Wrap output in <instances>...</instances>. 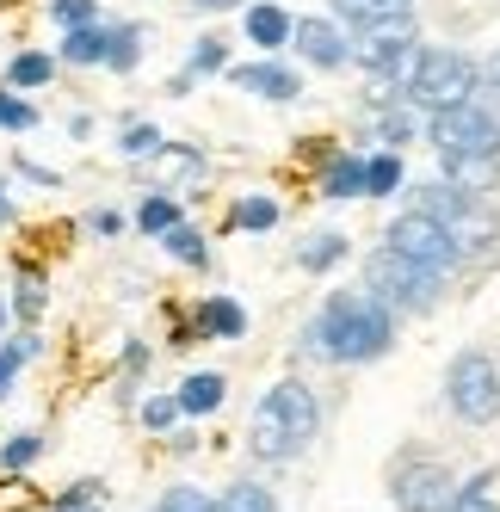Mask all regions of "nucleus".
Instances as JSON below:
<instances>
[{"label":"nucleus","mask_w":500,"mask_h":512,"mask_svg":"<svg viewBox=\"0 0 500 512\" xmlns=\"http://www.w3.org/2000/svg\"><path fill=\"white\" fill-rule=\"evenodd\" d=\"M136 56H142V31H136V25L105 31V62H112L118 75H130V68H136Z\"/></svg>","instance_id":"6ab92c4d"},{"label":"nucleus","mask_w":500,"mask_h":512,"mask_svg":"<svg viewBox=\"0 0 500 512\" xmlns=\"http://www.w3.org/2000/svg\"><path fill=\"white\" fill-rule=\"evenodd\" d=\"M229 81L247 87V93H260V99H278V105L303 93V81L291 75V68H278V62H241V68H229Z\"/></svg>","instance_id":"f8f14e48"},{"label":"nucleus","mask_w":500,"mask_h":512,"mask_svg":"<svg viewBox=\"0 0 500 512\" xmlns=\"http://www.w3.org/2000/svg\"><path fill=\"white\" fill-rule=\"evenodd\" d=\"M13 309H19L25 321H38V309H44V278H38V272H19V297H13Z\"/></svg>","instance_id":"c85d7f7f"},{"label":"nucleus","mask_w":500,"mask_h":512,"mask_svg":"<svg viewBox=\"0 0 500 512\" xmlns=\"http://www.w3.org/2000/svg\"><path fill=\"white\" fill-rule=\"evenodd\" d=\"M44 445H38V438H7V451H0V463H7V469H25L31 457H38Z\"/></svg>","instance_id":"c9c22d12"},{"label":"nucleus","mask_w":500,"mask_h":512,"mask_svg":"<svg viewBox=\"0 0 500 512\" xmlns=\"http://www.w3.org/2000/svg\"><path fill=\"white\" fill-rule=\"evenodd\" d=\"M334 13L352 19V25H371V19H396V13H408V0H334Z\"/></svg>","instance_id":"412c9836"},{"label":"nucleus","mask_w":500,"mask_h":512,"mask_svg":"<svg viewBox=\"0 0 500 512\" xmlns=\"http://www.w3.org/2000/svg\"><path fill=\"white\" fill-rule=\"evenodd\" d=\"M247 44L254 50H278V44H291V31H297V19L278 7V0H247Z\"/></svg>","instance_id":"ddd939ff"},{"label":"nucleus","mask_w":500,"mask_h":512,"mask_svg":"<svg viewBox=\"0 0 500 512\" xmlns=\"http://www.w3.org/2000/svg\"><path fill=\"white\" fill-rule=\"evenodd\" d=\"M321 414H315V395L303 383H278L260 408H254V426H247V451H254L260 463H284L297 457L309 438H315Z\"/></svg>","instance_id":"f257e3e1"},{"label":"nucleus","mask_w":500,"mask_h":512,"mask_svg":"<svg viewBox=\"0 0 500 512\" xmlns=\"http://www.w3.org/2000/svg\"><path fill=\"white\" fill-rule=\"evenodd\" d=\"M62 62H75V68L105 62V31H99V25H68V38H62Z\"/></svg>","instance_id":"f3484780"},{"label":"nucleus","mask_w":500,"mask_h":512,"mask_svg":"<svg viewBox=\"0 0 500 512\" xmlns=\"http://www.w3.org/2000/svg\"><path fill=\"white\" fill-rule=\"evenodd\" d=\"M426 142L439 155H500V118H488L482 105H451V112L426 118Z\"/></svg>","instance_id":"39448f33"},{"label":"nucleus","mask_w":500,"mask_h":512,"mask_svg":"<svg viewBox=\"0 0 500 512\" xmlns=\"http://www.w3.org/2000/svg\"><path fill=\"white\" fill-rule=\"evenodd\" d=\"M217 512H278V500H272L260 482H235V488L217 500Z\"/></svg>","instance_id":"4be33fe9"},{"label":"nucleus","mask_w":500,"mask_h":512,"mask_svg":"<svg viewBox=\"0 0 500 512\" xmlns=\"http://www.w3.org/2000/svg\"><path fill=\"white\" fill-rule=\"evenodd\" d=\"M0 327H7V303H0Z\"/></svg>","instance_id":"c03bdc74"},{"label":"nucleus","mask_w":500,"mask_h":512,"mask_svg":"<svg viewBox=\"0 0 500 512\" xmlns=\"http://www.w3.org/2000/svg\"><path fill=\"white\" fill-rule=\"evenodd\" d=\"M0 216H7V198H0Z\"/></svg>","instance_id":"a18cd8bd"},{"label":"nucleus","mask_w":500,"mask_h":512,"mask_svg":"<svg viewBox=\"0 0 500 512\" xmlns=\"http://www.w3.org/2000/svg\"><path fill=\"white\" fill-rule=\"evenodd\" d=\"M494 161L500 155H445V173H451L457 192H482L488 179H494Z\"/></svg>","instance_id":"2eb2a0df"},{"label":"nucleus","mask_w":500,"mask_h":512,"mask_svg":"<svg viewBox=\"0 0 500 512\" xmlns=\"http://www.w3.org/2000/svg\"><path fill=\"white\" fill-rule=\"evenodd\" d=\"M414 210L439 216L457 253H482V247H494V235H500L494 210H482V204H476V192H457V186H426V192L414 198Z\"/></svg>","instance_id":"20e7f679"},{"label":"nucleus","mask_w":500,"mask_h":512,"mask_svg":"<svg viewBox=\"0 0 500 512\" xmlns=\"http://www.w3.org/2000/svg\"><path fill=\"white\" fill-rule=\"evenodd\" d=\"M408 44H420V31H414V19H408V13H396V19H371V25L352 31V56H359L371 75H383V68L396 62Z\"/></svg>","instance_id":"9d476101"},{"label":"nucleus","mask_w":500,"mask_h":512,"mask_svg":"<svg viewBox=\"0 0 500 512\" xmlns=\"http://www.w3.org/2000/svg\"><path fill=\"white\" fill-rule=\"evenodd\" d=\"M136 223L149 229V235H167L173 223H180V210H173V198H149V204L136 210Z\"/></svg>","instance_id":"cd10ccee"},{"label":"nucleus","mask_w":500,"mask_h":512,"mask_svg":"<svg viewBox=\"0 0 500 512\" xmlns=\"http://www.w3.org/2000/svg\"><path fill=\"white\" fill-rule=\"evenodd\" d=\"M50 75H56V62L38 56V50H25V56H13V68H7V87H44Z\"/></svg>","instance_id":"5701e85b"},{"label":"nucleus","mask_w":500,"mask_h":512,"mask_svg":"<svg viewBox=\"0 0 500 512\" xmlns=\"http://www.w3.org/2000/svg\"><path fill=\"white\" fill-rule=\"evenodd\" d=\"M161 241H167V253H173V260H186V266H204V260H210V253H204V241H198V229H192V223H173V229H167Z\"/></svg>","instance_id":"a878e982"},{"label":"nucleus","mask_w":500,"mask_h":512,"mask_svg":"<svg viewBox=\"0 0 500 512\" xmlns=\"http://www.w3.org/2000/svg\"><path fill=\"white\" fill-rule=\"evenodd\" d=\"M451 469L445 463H396V475H389V500H396L402 512H445L451 506Z\"/></svg>","instance_id":"1a4fd4ad"},{"label":"nucleus","mask_w":500,"mask_h":512,"mask_svg":"<svg viewBox=\"0 0 500 512\" xmlns=\"http://www.w3.org/2000/svg\"><path fill=\"white\" fill-rule=\"evenodd\" d=\"M445 512H500V506H494L488 482H476V488H463V494H451V506H445Z\"/></svg>","instance_id":"2f4dec72"},{"label":"nucleus","mask_w":500,"mask_h":512,"mask_svg":"<svg viewBox=\"0 0 500 512\" xmlns=\"http://www.w3.org/2000/svg\"><path fill=\"white\" fill-rule=\"evenodd\" d=\"M56 512H99V506H56Z\"/></svg>","instance_id":"37998d69"},{"label":"nucleus","mask_w":500,"mask_h":512,"mask_svg":"<svg viewBox=\"0 0 500 512\" xmlns=\"http://www.w3.org/2000/svg\"><path fill=\"white\" fill-rule=\"evenodd\" d=\"M297 260L309 266V272H321V266H340L346 260V235H315V241H303V253H297Z\"/></svg>","instance_id":"b1692460"},{"label":"nucleus","mask_w":500,"mask_h":512,"mask_svg":"<svg viewBox=\"0 0 500 512\" xmlns=\"http://www.w3.org/2000/svg\"><path fill=\"white\" fill-rule=\"evenodd\" d=\"M62 25H93V0H56V7H50Z\"/></svg>","instance_id":"e433bc0d"},{"label":"nucleus","mask_w":500,"mask_h":512,"mask_svg":"<svg viewBox=\"0 0 500 512\" xmlns=\"http://www.w3.org/2000/svg\"><path fill=\"white\" fill-rule=\"evenodd\" d=\"M229 223H235V229H272V223H278V204H272V198H241Z\"/></svg>","instance_id":"bb28decb"},{"label":"nucleus","mask_w":500,"mask_h":512,"mask_svg":"<svg viewBox=\"0 0 500 512\" xmlns=\"http://www.w3.org/2000/svg\"><path fill=\"white\" fill-rule=\"evenodd\" d=\"M396 186H402V161H396V155L365 161V192H371V198H389Z\"/></svg>","instance_id":"393cba45"},{"label":"nucleus","mask_w":500,"mask_h":512,"mask_svg":"<svg viewBox=\"0 0 500 512\" xmlns=\"http://www.w3.org/2000/svg\"><path fill=\"white\" fill-rule=\"evenodd\" d=\"M445 395H451L457 420L488 426V420L500 414V371H494V358H488V352H463V358L451 364V377H445Z\"/></svg>","instance_id":"423d86ee"},{"label":"nucleus","mask_w":500,"mask_h":512,"mask_svg":"<svg viewBox=\"0 0 500 512\" xmlns=\"http://www.w3.org/2000/svg\"><path fill=\"white\" fill-rule=\"evenodd\" d=\"M198 13H229V7H247V0H192Z\"/></svg>","instance_id":"a19ab883"},{"label":"nucleus","mask_w":500,"mask_h":512,"mask_svg":"<svg viewBox=\"0 0 500 512\" xmlns=\"http://www.w3.org/2000/svg\"><path fill=\"white\" fill-rule=\"evenodd\" d=\"M217 401H223V377L217 371H198V377L180 383V414H210Z\"/></svg>","instance_id":"a211bd4d"},{"label":"nucleus","mask_w":500,"mask_h":512,"mask_svg":"<svg viewBox=\"0 0 500 512\" xmlns=\"http://www.w3.org/2000/svg\"><path fill=\"white\" fill-rule=\"evenodd\" d=\"M198 327H204V334H217V340H241L247 315H241V303H229V297H210V303L198 309Z\"/></svg>","instance_id":"dca6fc26"},{"label":"nucleus","mask_w":500,"mask_h":512,"mask_svg":"<svg viewBox=\"0 0 500 512\" xmlns=\"http://www.w3.org/2000/svg\"><path fill=\"white\" fill-rule=\"evenodd\" d=\"M383 136H389V142H408V136H414V124H408V118H396V112H389V118H383Z\"/></svg>","instance_id":"58836bf2"},{"label":"nucleus","mask_w":500,"mask_h":512,"mask_svg":"<svg viewBox=\"0 0 500 512\" xmlns=\"http://www.w3.org/2000/svg\"><path fill=\"white\" fill-rule=\"evenodd\" d=\"M291 44H297L315 68H340V62H352V38H346L340 25H328V19H297Z\"/></svg>","instance_id":"9b49d317"},{"label":"nucleus","mask_w":500,"mask_h":512,"mask_svg":"<svg viewBox=\"0 0 500 512\" xmlns=\"http://www.w3.org/2000/svg\"><path fill=\"white\" fill-rule=\"evenodd\" d=\"M476 99V62L457 56V50H420V68L408 81V105H420L426 118L451 112V105H470Z\"/></svg>","instance_id":"7ed1b4c3"},{"label":"nucleus","mask_w":500,"mask_h":512,"mask_svg":"<svg viewBox=\"0 0 500 512\" xmlns=\"http://www.w3.org/2000/svg\"><path fill=\"white\" fill-rule=\"evenodd\" d=\"M173 420H180V395H155L149 408H142V426H155V432L173 426Z\"/></svg>","instance_id":"473e14b6"},{"label":"nucleus","mask_w":500,"mask_h":512,"mask_svg":"<svg viewBox=\"0 0 500 512\" xmlns=\"http://www.w3.org/2000/svg\"><path fill=\"white\" fill-rule=\"evenodd\" d=\"M38 124V112H31L25 99H13V93H0V130H31Z\"/></svg>","instance_id":"7c9ffc66"},{"label":"nucleus","mask_w":500,"mask_h":512,"mask_svg":"<svg viewBox=\"0 0 500 512\" xmlns=\"http://www.w3.org/2000/svg\"><path fill=\"white\" fill-rule=\"evenodd\" d=\"M383 247L402 253V260H414V266H426V272H445V266L457 260L445 223H439V216H426V210H402L396 223H389V241H383Z\"/></svg>","instance_id":"6e6552de"},{"label":"nucleus","mask_w":500,"mask_h":512,"mask_svg":"<svg viewBox=\"0 0 500 512\" xmlns=\"http://www.w3.org/2000/svg\"><path fill=\"white\" fill-rule=\"evenodd\" d=\"M19 364H25V346H0V395H7V383H13Z\"/></svg>","instance_id":"4c0bfd02"},{"label":"nucleus","mask_w":500,"mask_h":512,"mask_svg":"<svg viewBox=\"0 0 500 512\" xmlns=\"http://www.w3.org/2000/svg\"><path fill=\"white\" fill-rule=\"evenodd\" d=\"M155 512H217V506H210V500H204L198 488H173V494H167V500H161Z\"/></svg>","instance_id":"72a5a7b5"},{"label":"nucleus","mask_w":500,"mask_h":512,"mask_svg":"<svg viewBox=\"0 0 500 512\" xmlns=\"http://www.w3.org/2000/svg\"><path fill=\"white\" fill-rule=\"evenodd\" d=\"M482 81H488V87H494V93H500V50H494V56H488V68H482Z\"/></svg>","instance_id":"79ce46f5"},{"label":"nucleus","mask_w":500,"mask_h":512,"mask_svg":"<svg viewBox=\"0 0 500 512\" xmlns=\"http://www.w3.org/2000/svg\"><path fill=\"white\" fill-rule=\"evenodd\" d=\"M93 494H99V488L81 482V488H68V494H62V506H93Z\"/></svg>","instance_id":"ea45409f"},{"label":"nucleus","mask_w":500,"mask_h":512,"mask_svg":"<svg viewBox=\"0 0 500 512\" xmlns=\"http://www.w3.org/2000/svg\"><path fill=\"white\" fill-rule=\"evenodd\" d=\"M229 56H223V38H204L198 50H192V75H217Z\"/></svg>","instance_id":"f704fd0d"},{"label":"nucleus","mask_w":500,"mask_h":512,"mask_svg":"<svg viewBox=\"0 0 500 512\" xmlns=\"http://www.w3.org/2000/svg\"><path fill=\"white\" fill-rule=\"evenodd\" d=\"M118 149H124V155H155V149H161V130H155V124H130V130L118 136Z\"/></svg>","instance_id":"c756f323"},{"label":"nucleus","mask_w":500,"mask_h":512,"mask_svg":"<svg viewBox=\"0 0 500 512\" xmlns=\"http://www.w3.org/2000/svg\"><path fill=\"white\" fill-rule=\"evenodd\" d=\"M198 179H204V155L198 149H173V142L155 149V186H198Z\"/></svg>","instance_id":"4468645a"},{"label":"nucleus","mask_w":500,"mask_h":512,"mask_svg":"<svg viewBox=\"0 0 500 512\" xmlns=\"http://www.w3.org/2000/svg\"><path fill=\"white\" fill-rule=\"evenodd\" d=\"M321 192L328 198H359L365 192V161H334L328 173H321Z\"/></svg>","instance_id":"aec40b11"},{"label":"nucleus","mask_w":500,"mask_h":512,"mask_svg":"<svg viewBox=\"0 0 500 512\" xmlns=\"http://www.w3.org/2000/svg\"><path fill=\"white\" fill-rule=\"evenodd\" d=\"M321 358H377L389 352V309L377 297H334L328 309L315 315V340H309Z\"/></svg>","instance_id":"f03ea898"},{"label":"nucleus","mask_w":500,"mask_h":512,"mask_svg":"<svg viewBox=\"0 0 500 512\" xmlns=\"http://www.w3.org/2000/svg\"><path fill=\"white\" fill-rule=\"evenodd\" d=\"M433 278L439 272H426L414 260H402V253H371V266H365V284H371V297L383 309H426L433 303Z\"/></svg>","instance_id":"0eeeda50"}]
</instances>
